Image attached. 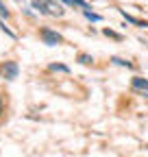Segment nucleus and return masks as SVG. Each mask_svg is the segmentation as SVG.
Segmentation results:
<instances>
[{
	"label": "nucleus",
	"mask_w": 148,
	"mask_h": 157,
	"mask_svg": "<svg viewBox=\"0 0 148 157\" xmlns=\"http://www.w3.org/2000/svg\"><path fill=\"white\" fill-rule=\"evenodd\" d=\"M33 7L39 13H46V15H52V17H61L65 13V9L59 0H33Z\"/></svg>",
	"instance_id": "obj_1"
},
{
	"label": "nucleus",
	"mask_w": 148,
	"mask_h": 157,
	"mask_svg": "<svg viewBox=\"0 0 148 157\" xmlns=\"http://www.w3.org/2000/svg\"><path fill=\"white\" fill-rule=\"evenodd\" d=\"M42 39H44V44H48V46H57V44L63 42V37L59 33L50 31V29H42Z\"/></svg>",
	"instance_id": "obj_2"
},
{
	"label": "nucleus",
	"mask_w": 148,
	"mask_h": 157,
	"mask_svg": "<svg viewBox=\"0 0 148 157\" xmlns=\"http://www.w3.org/2000/svg\"><path fill=\"white\" fill-rule=\"evenodd\" d=\"M0 74H2L7 81H13V78L17 76V63L15 61H5L2 66H0Z\"/></svg>",
	"instance_id": "obj_3"
},
{
	"label": "nucleus",
	"mask_w": 148,
	"mask_h": 157,
	"mask_svg": "<svg viewBox=\"0 0 148 157\" xmlns=\"http://www.w3.org/2000/svg\"><path fill=\"white\" fill-rule=\"evenodd\" d=\"M131 85L135 87V90H142V92H148V81H146V78H133V81H131Z\"/></svg>",
	"instance_id": "obj_4"
},
{
	"label": "nucleus",
	"mask_w": 148,
	"mask_h": 157,
	"mask_svg": "<svg viewBox=\"0 0 148 157\" xmlns=\"http://www.w3.org/2000/svg\"><path fill=\"white\" fill-rule=\"evenodd\" d=\"M122 15L128 20V22H133V24H137V26H146V22H144V20H137V17H133V15H126L124 11H122Z\"/></svg>",
	"instance_id": "obj_5"
},
{
	"label": "nucleus",
	"mask_w": 148,
	"mask_h": 157,
	"mask_svg": "<svg viewBox=\"0 0 148 157\" xmlns=\"http://www.w3.org/2000/svg\"><path fill=\"white\" fill-rule=\"evenodd\" d=\"M83 13H85V17H87V20H91V22H100V20H102L98 13H91L89 9H87V11H83Z\"/></svg>",
	"instance_id": "obj_6"
},
{
	"label": "nucleus",
	"mask_w": 148,
	"mask_h": 157,
	"mask_svg": "<svg viewBox=\"0 0 148 157\" xmlns=\"http://www.w3.org/2000/svg\"><path fill=\"white\" fill-rule=\"evenodd\" d=\"M111 61H113V63H118V66H126V68H133V63H131V61H124V59H120V57H113Z\"/></svg>",
	"instance_id": "obj_7"
},
{
	"label": "nucleus",
	"mask_w": 148,
	"mask_h": 157,
	"mask_svg": "<svg viewBox=\"0 0 148 157\" xmlns=\"http://www.w3.org/2000/svg\"><path fill=\"white\" fill-rule=\"evenodd\" d=\"M79 61H81V63H91L94 59H91L89 55H79Z\"/></svg>",
	"instance_id": "obj_8"
},
{
	"label": "nucleus",
	"mask_w": 148,
	"mask_h": 157,
	"mask_svg": "<svg viewBox=\"0 0 148 157\" xmlns=\"http://www.w3.org/2000/svg\"><path fill=\"white\" fill-rule=\"evenodd\" d=\"M105 35H109V37H113V39H122V35H118L116 31H109V29H105Z\"/></svg>",
	"instance_id": "obj_9"
},
{
	"label": "nucleus",
	"mask_w": 148,
	"mask_h": 157,
	"mask_svg": "<svg viewBox=\"0 0 148 157\" xmlns=\"http://www.w3.org/2000/svg\"><path fill=\"white\" fill-rule=\"evenodd\" d=\"M50 70H52V72H54V70H61V72H68V68H65V66H61V63H52V66H50Z\"/></svg>",
	"instance_id": "obj_10"
},
{
	"label": "nucleus",
	"mask_w": 148,
	"mask_h": 157,
	"mask_svg": "<svg viewBox=\"0 0 148 157\" xmlns=\"http://www.w3.org/2000/svg\"><path fill=\"white\" fill-rule=\"evenodd\" d=\"M0 15H2V17H9V11L5 9V5H2V2H0Z\"/></svg>",
	"instance_id": "obj_11"
},
{
	"label": "nucleus",
	"mask_w": 148,
	"mask_h": 157,
	"mask_svg": "<svg viewBox=\"0 0 148 157\" xmlns=\"http://www.w3.org/2000/svg\"><path fill=\"white\" fill-rule=\"evenodd\" d=\"M0 116H2V98H0Z\"/></svg>",
	"instance_id": "obj_12"
}]
</instances>
